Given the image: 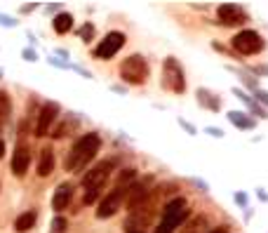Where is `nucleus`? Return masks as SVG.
I'll list each match as a JSON object with an SVG mask.
<instances>
[{
    "mask_svg": "<svg viewBox=\"0 0 268 233\" xmlns=\"http://www.w3.org/2000/svg\"><path fill=\"white\" fill-rule=\"evenodd\" d=\"M0 24H3V26H14L17 21H14V19H7V17H3V14H0Z\"/></svg>",
    "mask_w": 268,
    "mask_h": 233,
    "instance_id": "nucleus-24",
    "label": "nucleus"
},
{
    "mask_svg": "<svg viewBox=\"0 0 268 233\" xmlns=\"http://www.w3.org/2000/svg\"><path fill=\"white\" fill-rule=\"evenodd\" d=\"M3 158H5V141L0 139V160H3Z\"/></svg>",
    "mask_w": 268,
    "mask_h": 233,
    "instance_id": "nucleus-27",
    "label": "nucleus"
},
{
    "mask_svg": "<svg viewBox=\"0 0 268 233\" xmlns=\"http://www.w3.org/2000/svg\"><path fill=\"white\" fill-rule=\"evenodd\" d=\"M217 17H219V24L224 26H243L247 21V12H245L240 5L235 3H224V5L217 7Z\"/></svg>",
    "mask_w": 268,
    "mask_h": 233,
    "instance_id": "nucleus-10",
    "label": "nucleus"
},
{
    "mask_svg": "<svg viewBox=\"0 0 268 233\" xmlns=\"http://www.w3.org/2000/svg\"><path fill=\"white\" fill-rule=\"evenodd\" d=\"M24 57H26V59H29V62H36V55H33V52H29V49H26V52H24Z\"/></svg>",
    "mask_w": 268,
    "mask_h": 233,
    "instance_id": "nucleus-26",
    "label": "nucleus"
},
{
    "mask_svg": "<svg viewBox=\"0 0 268 233\" xmlns=\"http://www.w3.org/2000/svg\"><path fill=\"white\" fill-rule=\"evenodd\" d=\"M36 219H38L36 210L21 212V215H19L17 219H14V231H17V233H26V231H31V228L36 226Z\"/></svg>",
    "mask_w": 268,
    "mask_h": 233,
    "instance_id": "nucleus-14",
    "label": "nucleus"
},
{
    "mask_svg": "<svg viewBox=\"0 0 268 233\" xmlns=\"http://www.w3.org/2000/svg\"><path fill=\"white\" fill-rule=\"evenodd\" d=\"M52 228H55V233H66L68 221L64 219L61 215H57V217H55V221H52Z\"/></svg>",
    "mask_w": 268,
    "mask_h": 233,
    "instance_id": "nucleus-20",
    "label": "nucleus"
},
{
    "mask_svg": "<svg viewBox=\"0 0 268 233\" xmlns=\"http://www.w3.org/2000/svg\"><path fill=\"white\" fill-rule=\"evenodd\" d=\"M52 170H55V148L45 146L40 151V158H38V174L40 177H49Z\"/></svg>",
    "mask_w": 268,
    "mask_h": 233,
    "instance_id": "nucleus-13",
    "label": "nucleus"
},
{
    "mask_svg": "<svg viewBox=\"0 0 268 233\" xmlns=\"http://www.w3.org/2000/svg\"><path fill=\"white\" fill-rule=\"evenodd\" d=\"M71 200H73V184H71V182H64V184L57 186L55 196H52V208H55L57 215H61V212L71 205Z\"/></svg>",
    "mask_w": 268,
    "mask_h": 233,
    "instance_id": "nucleus-12",
    "label": "nucleus"
},
{
    "mask_svg": "<svg viewBox=\"0 0 268 233\" xmlns=\"http://www.w3.org/2000/svg\"><path fill=\"white\" fill-rule=\"evenodd\" d=\"M231 47L243 57H252V55H259V52L266 47V43H263L261 33H256L254 29H243L240 33L233 36Z\"/></svg>",
    "mask_w": 268,
    "mask_h": 233,
    "instance_id": "nucleus-4",
    "label": "nucleus"
},
{
    "mask_svg": "<svg viewBox=\"0 0 268 233\" xmlns=\"http://www.w3.org/2000/svg\"><path fill=\"white\" fill-rule=\"evenodd\" d=\"M99 146H101V137L97 132H87L75 141L71 151H68L66 160H64V170L66 172H80L85 170L87 163L94 160V156L99 153Z\"/></svg>",
    "mask_w": 268,
    "mask_h": 233,
    "instance_id": "nucleus-1",
    "label": "nucleus"
},
{
    "mask_svg": "<svg viewBox=\"0 0 268 233\" xmlns=\"http://www.w3.org/2000/svg\"><path fill=\"white\" fill-rule=\"evenodd\" d=\"M127 191L129 186H116L113 191H109L97 210V219H111L113 215H118V210L122 208V202L127 200Z\"/></svg>",
    "mask_w": 268,
    "mask_h": 233,
    "instance_id": "nucleus-6",
    "label": "nucleus"
},
{
    "mask_svg": "<svg viewBox=\"0 0 268 233\" xmlns=\"http://www.w3.org/2000/svg\"><path fill=\"white\" fill-rule=\"evenodd\" d=\"M29 165H31V148H29V144L19 141L17 146H14V153H12L14 177H24L26 172H29Z\"/></svg>",
    "mask_w": 268,
    "mask_h": 233,
    "instance_id": "nucleus-11",
    "label": "nucleus"
},
{
    "mask_svg": "<svg viewBox=\"0 0 268 233\" xmlns=\"http://www.w3.org/2000/svg\"><path fill=\"white\" fill-rule=\"evenodd\" d=\"M61 109L57 101H47V104H43V109H40V113H38V123H36V137H47L49 130H52V125L57 123V118H59Z\"/></svg>",
    "mask_w": 268,
    "mask_h": 233,
    "instance_id": "nucleus-9",
    "label": "nucleus"
},
{
    "mask_svg": "<svg viewBox=\"0 0 268 233\" xmlns=\"http://www.w3.org/2000/svg\"><path fill=\"white\" fill-rule=\"evenodd\" d=\"M12 116V99L7 90H0V130L5 127V123Z\"/></svg>",
    "mask_w": 268,
    "mask_h": 233,
    "instance_id": "nucleus-15",
    "label": "nucleus"
},
{
    "mask_svg": "<svg viewBox=\"0 0 268 233\" xmlns=\"http://www.w3.org/2000/svg\"><path fill=\"white\" fill-rule=\"evenodd\" d=\"M113 167H116V163H113V160H104V163L94 165L90 172H85V177H83V189H85V191L104 189V184L109 182Z\"/></svg>",
    "mask_w": 268,
    "mask_h": 233,
    "instance_id": "nucleus-8",
    "label": "nucleus"
},
{
    "mask_svg": "<svg viewBox=\"0 0 268 233\" xmlns=\"http://www.w3.org/2000/svg\"><path fill=\"white\" fill-rule=\"evenodd\" d=\"M127 233H144V231H139V228H127Z\"/></svg>",
    "mask_w": 268,
    "mask_h": 233,
    "instance_id": "nucleus-28",
    "label": "nucleus"
},
{
    "mask_svg": "<svg viewBox=\"0 0 268 233\" xmlns=\"http://www.w3.org/2000/svg\"><path fill=\"white\" fill-rule=\"evenodd\" d=\"M148 73H151V68H148L146 57L141 55H129L120 64V78L127 85H144L148 80Z\"/></svg>",
    "mask_w": 268,
    "mask_h": 233,
    "instance_id": "nucleus-3",
    "label": "nucleus"
},
{
    "mask_svg": "<svg viewBox=\"0 0 268 233\" xmlns=\"http://www.w3.org/2000/svg\"><path fill=\"white\" fill-rule=\"evenodd\" d=\"M195 97H198V104H202L205 109H209V111H219L221 109V101L214 97L209 90H205V87H202V90H198V94H195Z\"/></svg>",
    "mask_w": 268,
    "mask_h": 233,
    "instance_id": "nucleus-17",
    "label": "nucleus"
},
{
    "mask_svg": "<svg viewBox=\"0 0 268 233\" xmlns=\"http://www.w3.org/2000/svg\"><path fill=\"white\" fill-rule=\"evenodd\" d=\"M228 120H231L235 127H240V130H252V127H254V120L247 118L245 113H240V111H231V113H228Z\"/></svg>",
    "mask_w": 268,
    "mask_h": 233,
    "instance_id": "nucleus-18",
    "label": "nucleus"
},
{
    "mask_svg": "<svg viewBox=\"0 0 268 233\" xmlns=\"http://www.w3.org/2000/svg\"><path fill=\"white\" fill-rule=\"evenodd\" d=\"M80 38H83V40H85V43H90L92 38H94V26H92L90 21H85V26H83V29H80Z\"/></svg>",
    "mask_w": 268,
    "mask_h": 233,
    "instance_id": "nucleus-21",
    "label": "nucleus"
},
{
    "mask_svg": "<svg viewBox=\"0 0 268 233\" xmlns=\"http://www.w3.org/2000/svg\"><path fill=\"white\" fill-rule=\"evenodd\" d=\"M125 43H127L125 33H120V31L106 33L104 40H101V43L94 47V57H97V59H104V62H109V59H113V57L120 52Z\"/></svg>",
    "mask_w": 268,
    "mask_h": 233,
    "instance_id": "nucleus-7",
    "label": "nucleus"
},
{
    "mask_svg": "<svg viewBox=\"0 0 268 233\" xmlns=\"http://www.w3.org/2000/svg\"><path fill=\"white\" fill-rule=\"evenodd\" d=\"M256 99H259V101H263V104H268V92H263V90H256Z\"/></svg>",
    "mask_w": 268,
    "mask_h": 233,
    "instance_id": "nucleus-23",
    "label": "nucleus"
},
{
    "mask_svg": "<svg viewBox=\"0 0 268 233\" xmlns=\"http://www.w3.org/2000/svg\"><path fill=\"white\" fill-rule=\"evenodd\" d=\"M207 233H231V228L228 226H214V228H209Z\"/></svg>",
    "mask_w": 268,
    "mask_h": 233,
    "instance_id": "nucleus-22",
    "label": "nucleus"
},
{
    "mask_svg": "<svg viewBox=\"0 0 268 233\" xmlns=\"http://www.w3.org/2000/svg\"><path fill=\"white\" fill-rule=\"evenodd\" d=\"M207 132L212 137H224V132H221V130H214V127H207Z\"/></svg>",
    "mask_w": 268,
    "mask_h": 233,
    "instance_id": "nucleus-25",
    "label": "nucleus"
},
{
    "mask_svg": "<svg viewBox=\"0 0 268 233\" xmlns=\"http://www.w3.org/2000/svg\"><path fill=\"white\" fill-rule=\"evenodd\" d=\"M163 85L174 94H181L186 90V78H183V68L174 57H167L163 64Z\"/></svg>",
    "mask_w": 268,
    "mask_h": 233,
    "instance_id": "nucleus-5",
    "label": "nucleus"
},
{
    "mask_svg": "<svg viewBox=\"0 0 268 233\" xmlns=\"http://www.w3.org/2000/svg\"><path fill=\"white\" fill-rule=\"evenodd\" d=\"M207 224V217H198V219H191L186 226H183V231L181 233H198L202 226Z\"/></svg>",
    "mask_w": 268,
    "mask_h": 233,
    "instance_id": "nucleus-19",
    "label": "nucleus"
},
{
    "mask_svg": "<svg viewBox=\"0 0 268 233\" xmlns=\"http://www.w3.org/2000/svg\"><path fill=\"white\" fill-rule=\"evenodd\" d=\"M52 29H55V33H59V36L68 33L71 29H73V14H68V12L57 14L55 21H52Z\"/></svg>",
    "mask_w": 268,
    "mask_h": 233,
    "instance_id": "nucleus-16",
    "label": "nucleus"
},
{
    "mask_svg": "<svg viewBox=\"0 0 268 233\" xmlns=\"http://www.w3.org/2000/svg\"><path fill=\"white\" fill-rule=\"evenodd\" d=\"M191 217V210L186 208L183 198H174L172 202H167L160 217V226L155 228V233H174L179 226H183V221Z\"/></svg>",
    "mask_w": 268,
    "mask_h": 233,
    "instance_id": "nucleus-2",
    "label": "nucleus"
}]
</instances>
